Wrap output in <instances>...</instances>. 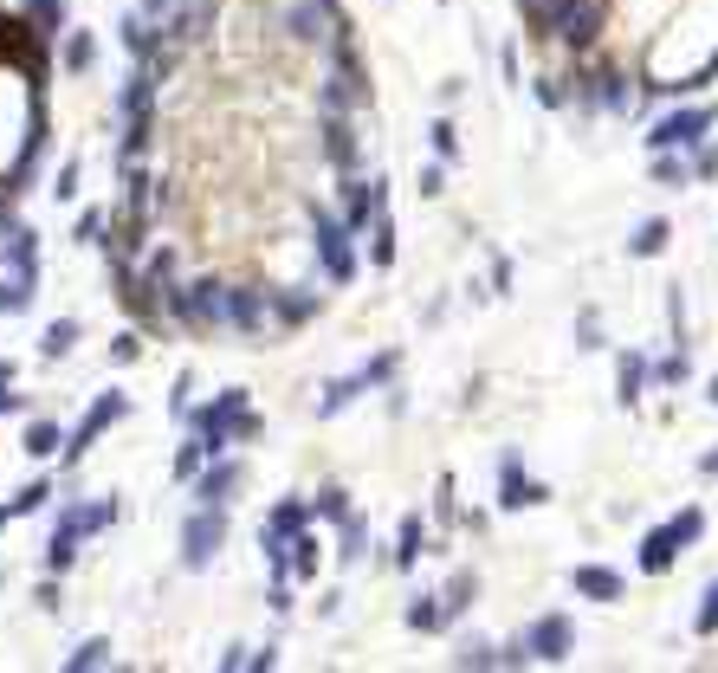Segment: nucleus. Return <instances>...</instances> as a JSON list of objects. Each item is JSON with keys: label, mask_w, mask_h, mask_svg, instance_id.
Returning a JSON list of instances; mask_svg holds the SVG:
<instances>
[{"label": "nucleus", "mask_w": 718, "mask_h": 673, "mask_svg": "<svg viewBox=\"0 0 718 673\" xmlns=\"http://www.w3.org/2000/svg\"><path fill=\"white\" fill-rule=\"evenodd\" d=\"M376 214H382V182H356V175H343V227L363 233Z\"/></svg>", "instance_id": "nucleus-12"}, {"label": "nucleus", "mask_w": 718, "mask_h": 673, "mask_svg": "<svg viewBox=\"0 0 718 673\" xmlns=\"http://www.w3.org/2000/svg\"><path fill=\"white\" fill-rule=\"evenodd\" d=\"M544 499H550V486L524 473L518 453H505L499 460V512H524V505H544Z\"/></svg>", "instance_id": "nucleus-9"}, {"label": "nucleus", "mask_w": 718, "mask_h": 673, "mask_svg": "<svg viewBox=\"0 0 718 673\" xmlns=\"http://www.w3.org/2000/svg\"><path fill=\"white\" fill-rule=\"evenodd\" d=\"M699 473H706V479H718V447L706 453V460H699Z\"/></svg>", "instance_id": "nucleus-53"}, {"label": "nucleus", "mask_w": 718, "mask_h": 673, "mask_svg": "<svg viewBox=\"0 0 718 673\" xmlns=\"http://www.w3.org/2000/svg\"><path fill=\"white\" fill-rule=\"evenodd\" d=\"M324 156H330V169L356 175V130H350V117H330L324 111Z\"/></svg>", "instance_id": "nucleus-17"}, {"label": "nucleus", "mask_w": 718, "mask_h": 673, "mask_svg": "<svg viewBox=\"0 0 718 673\" xmlns=\"http://www.w3.org/2000/svg\"><path fill=\"white\" fill-rule=\"evenodd\" d=\"M104 661H110V641H85V648H78L65 667H72V673H85V667H104Z\"/></svg>", "instance_id": "nucleus-45"}, {"label": "nucleus", "mask_w": 718, "mask_h": 673, "mask_svg": "<svg viewBox=\"0 0 718 673\" xmlns=\"http://www.w3.org/2000/svg\"><path fill=\"white\" fill-rule=\"evenodd\" d=\"M311 221H317V266H324V279H330V285H350V279H356V246H350L343 214L311 208Z\"/></svg>", "instance_id": "nucleus-3"}, {"label": "nucleus", "mask_w": 718, "mask_h": 673, "mask_svg": "<svg viewBox=\"0 0 718 673\" xmlns=\"http://www.w3.org/2000/svg\"><path fill=\"white\" fill-rule=\"evenodd\" d=\"M330 13H337V0H292V7H285V33H292L298 46H324Z\"/></svg>", "instance_id": "nucleus-11"}, {"label": "nucleus", "mask_w": 718, "mask_h": 673, "mask_svg": "<svg viewBox=\"0 0 718 673\" xmlns=\"http://www.w3.org/2000/svg\"><path fill=\"white\" fill-rule=\"evenodd\" d=\"M647 382H654V363H647L641 350H621V363H615V395H621V408L641 402Z\"/></svg>", "instance_id": "nucleus-15"}, {"label": "nucleus", "mask_w": 718, "mask_h": 673, "mask_svg": "<svg viewBox=\"0 0 718 673\" xmlns=\"http://www.w3.org/2000/svg\"><path fill=\"white\" fill-rule=\"evenodd\" d=\"M602 26H609V0H563L557 20H550V39L570 52H589L602 39Z\"/></svg>", "instance_id": "nucleus-2"}, {"label": "nucleus", "mask_w": 718, "mask_h": 673, "mask_svg": "<svg viewBox=\"0 0 718 673\" xmlns=\"http://www.w3.org/2000/svg\"><path fill=\"white\" fill-rule=\"evenodd\" d=\"M447 622H453V615H447V602H440V596H414L408 602V628H414V635H440Z\"/></svg>", "instance_id": "nucleus-26"}, {"label": "nucleus", "mask_w": 718, "mask_h": 673, "mask_svg": "<svg viewBox=\"0 0 718 673\" xmlns=\"http://www.w3.org/2000/svg\"><path fill=\"white\" fill-rule=\"evenodd\" d=\"M0 415H26V402H20V395L7 389V382H0Z\"/></svg>", "instance_id": "nucleus-52"}, {"label": "nucleus", "mask_w": 718, "mask_h": 673, "mask_svg": "<svg viewBox=\"0 0 718 673\" xmlns=\"http://www.w3.org/2000/svg\"><path fill=\"white\" fill-rule=\"evenodd\" d=\"M91 59H98V39H91V33L65 39V72H91Z\"/></svg>", "instance_id": "nucleus-35"}, {"label": "nucleus", "mask_w": 718, "mask_h": 673, "mask_svg": "<svg viewBox=\"0 0 718 673\" xmlns=\"http://www.w3.org/2000/svg\"><path fill=\"white\" fill-rule=\"evenodd\" d=\"M214 441H207V434H195V441H188L182 453H175V486H188V479H201L207 473V460H214Z\"/></svg>", "instance_id": "nucleus-25"}, {"label": "nucleus", "mask_w": 718, "mask_h": 673, "mask_svg": "<svg viewBox=\"0 0 718 673\" xmlns=\"http://www.w3.org/2000/svg\"><path fill=\"white\" fill-rule=\"evenodd\" d=\"M72 240H78V246H98V240H104V214L85 208V214H78V227H72Z\"/></svg>", "instance_id": "nucleus-44"}, {"label": "nucleus", "mask_w": 718, "mask_h": 673, "mask_svg": "<svg viewBox=\"0 0 718 673\" xmlns=\"http://www.w3.org/2000/svg\"><path fill=\"white\" fill-rule=\"evenodd\" d=\"M207 26H214V7H182V13H169V46H201L207 39Z\"/></svg>", "instance_id": "nucleus-19"}, {"label": "nucleus", "mask_w": 718, "mask_h": 673, "mask_svg": "<svg viewBox=\"0 0 718 673\" xmlns=\"http://www.w3.org/2000/svg\"><path fill=\"white\" fill-rule=\"evenodd\" d=\"M395 369H402V356H395V350H382L376 363H363L356 376H337V382H324V402H317V415H337V408H350V402H356L363 389H382V382H389Z\"/></svg>", "instance_id": "nucleus-6"}, {"label": "nucleus", "mask_w": 718, "mask_h": 673, "mask_svg": "<svg viewBox=\"0 0 718 673\" xmlns=\"http://www.w3.org/2000/svg\"><path fill=\"white\" fill-rule=\"evenodd\" d=\"M117 104H123V117H130V123H136V117H149V104H156V72H143V65H136Z\"/></svg>", "instance_id": "nucleus-23"}, {"label": "nucleus", "mask_w": 718, "mask_h": 673, "mask_svg": "<svg viewBox=\"0 0 718 673\" xmlns=\"http://www.w3.org/2000/svg\"><path fill=\"white\" fill-rule=\"evenodd\" d=\"M220 544H227V505H201V512L182 525V563L188 570H207Z\"/></svg>", "instance_id": "nucleus-5"}, {"label": "nucleus", "mask_w": 718, "mask_h": 673, "mask_svg": "<svg viewBox=\"0 0 718 673\" xmlns=\"http://www.w3.org/2000/svg\"><path fill=\"white\" fill-rule=\"evenodd\" d=\"M317 311H324V292H305V285H292V292H272V318H279V324H311Z\"/></svg>", "instance_id": "nucleus-18"}, {"label": "nucleus", "mask_w": 718, "mask_h": 673, "mask_svg": "<svg viewBox=\"0 0 718 673\" xmlns=\"http://www.w3.org/2000/svg\"><path fill=\"white\" fill-rule=\"evenodd\" d=\"M123 415H130V395H123V389H104V395H98V402H91V415H85V421H78V428H72V434H65V460H85V453H91V447H98V441H104V434H110V428H117V421H123Z\"/></svg>", "instance_id": "nucleus-4"}, {"label": "nucleus", "mask_w": 718, "mask_h": 673, "mask_svg": "<svg viewBox=\"0 0 718 673\" xmlns=\"http://www.w3.org/2000/svg\"><path fill=\"white\" fill-rule=\"evenodd\" d=\"M712 123H718V104H680V111H667L647 130V156L654 149H699L712 136Z\"/></svg>", "instance_id": "nucleus-1"}, {"label": "nucleus", "mask_w": 718, "mask_h": 673, "mask_svg": "<svg viewBox=\"0 0 718 673\" xmlns=\"http://www.w3.org/2000/svg\"><path fill=\"white\" fill-rule=\"evenodd\" d=\"M26 285H33V279H20V272H7V279H0V318L26 311Z\"/></svg>", "instance_id": "nucleus-40"}, {"label": "nucleus", "mask_w": 718, "mask_h": 673, "mask_svg": "<svg viewBox=\"0 0 718 673\" xmlns=\"http://www.w3.org/2000/svg\"><path fill=\"white\" fill-rule=\"evenodd\" d=\"M570 589L583 602H621V589H628V583H621V570H609V563H576Z\"/></svg>", "instance_id": "nucleus-13"}, {"label": "nucleus", "mask_w": 718, "mask_h": 673, "mask_svg": "<svg viewBox=\"0 0 718 673\" xmlns=\"http://www.w3.org/2000/svg\"><path fill=\"white\" fill-rule=\"evenodd\" d=\"M693 175H699V182H712V175H718V143H699L693 149Z\"/></svg>", "instance_id": "nucleus-47"}, {"label": "nucleus", "mask_w": 718, "mask_h": 673, "mask_svg": "<svg viewBox=\"0 0 718 673\" xmlns=\"http://www.w3.org/2000/svg\"><path fill=\"white\" fill-rule=\"evenodd\" d=\"M220 292H227L220 279L175 285V292H169V311H175L182 324H195V331H214V324H220Z\"/></svg>", "instance_id": "nucleus-7"}, {"label": "nucleus", "mask_w": 718, "mask_h": 673, "mask_svg": "<svg viewBox=\"0 0 718 673\" xmlns=\"http://www.w3.org/2000/svg\"><path fill=\"white\" fill-rule=\"evenodd\" d=\"M680 551H686V538L673 531V518H667V525H654V531L641 538V570H647V576H667L673 563H680Z\"/></svg>", "instance_id": "nucleus-14"}, {"label": "nucleus", "mask_w": 718, "mask_h": 673, "mask_svg": "<svg viewBox=\"0 0 718 673\" xmlns=\"http://www.w3.org/2000/svg\"><path fill=\"white\" fill-rule=\"evenodd\" d=\"M136 356H143V337L136 331H123L117 343H110V363H136Z\"/></svg>", "instance_id": "nucleus-48"}, {"label": "nucleus", "mask_w": 718, "mask_h": 673, "mask_svg": "<svg viewBox=\"0 0 718 673\" xmlns=\"http://www.w3.org/2000/svg\"><path fill=\"white\" fill-rule=\"evenodd\" d=\"M473 596H479V570H453V576H447V589H440V602H447L453 622L473 609Z\"/></svg>", "instance_id": "nucleus-27"}, {"label": "nucleus", "mask_w": 718, "mask_h": 673, "mask_svg": "<svg viewBox=\"0 0 718 673\" xmlns=\"http://www.w3.org/2000/svg\"><path fill=\"white\" fill-rule=\"evenodd\" d=\"M421 544H427V525L421 518H402V538H395V570H414V563H421Z\"/></svg>", "instance_id": "nucleus-30"}, {"label": "nucleus", "mask_w": 718, "mask_h": 673, "mask_svg": "<svg viewBox=\"0 0 718 673\" xmlns=\"http://www.w3.org/2000/svg\"><path fill=\"white\" fill-rule=\"evenodd\" d=\"M59 447H65L59 421H26V460H52Z\"/></svg>", "instance_id": "nucleus-29"}, {"label": "nucleus", "mask_w": 718, "mask_h": 673, "mask_svg": "<svg viewBox=\"0 0 718 673\" xmlns=\"http://www.w3.org/2000/svg\"><path fill=\"white\" fill-rule=\"evenodd\" d=\"M524 648H531V661H570V648H576V622L570 615H537L531 628H524Z\"/></svg>", "instance_id": "nucleus-8"}, {"label": "nucleus", "mask_w": 718, "mask_h": 673, "mask_svg": "<svg viewBox=\"0 0 718 673\" xmlns=\"http://www.w3.org/2000/svg\"><path fill=\"white\" fill-rule=\"evenodd\" d=\"M46 499H52V479H33V486H20L7 505H13V518H26V512H39Z\"/></svg>", "instance_id": "nucleus-37"}, {"label": "nucleus", "mask_w": 718, "mask_h": 673, "mask_svg": "<svg viewBox=\"0 0 718 673\" xmlns=\"http://www.w3.org/2000/svg\"><path fill=\"white\" fill-rule=\"evenodd\" d=\"M686 376H693V356H686V343H680L673 356H660V363H654V382H660V389H680Z\"/></svg>", "instance_id": "nucleus-32"}, {"label": "nucleus", "mask_w": 718, "mask_h": 673, "mask_svg": "<svg viewBox=\"0 0 718 673\" xmlns=\"http://www.w3.org/2000/svg\"><path fill=\"white\" fill-rule=\"evenodd\" d=\"M317 518H350V492L324 486V492H317Z\"/></svg>", "instance_id": "nucleus-43"}, {"label": "nucleus", "mask_w": 718, "mask_h": 673, "mask_svg": "<svg viewBox=\"0 0 718 673\" xmlns=\"http://www.w3.org/2000/svg\"><path fill=\"white\" fill-rule=\"evenodd\" d=\"M162 39H169V33H156V26H143L136 13L123 20V52H130L136 65H149V59H156V52H162Z\"/></svg>", "instance_id": "nucleus-22"}, {"label": "nucleus", "mask_w": 718, "mask_h": 673, "mask_svg": "<svg viewBox=\"0 0 718 673\" xmlns=\"http://www.w3.org/2000/svg\"><path fill=\"white\" fill-rule=\"evenodd\" d=\"M440 188H447V169H440V162H427V169H421V195H440Z\"/></svg>", "instance_id": "nucleus-49"}, {"label": "nucleus", "mask_w": 718, "mask_h": 673, "mask_svg": "<svg viewBox=\"0 0 718 673\" xmlns=\"http://www.w3.org/2000/svg\"><path fill=\"white\" fill-rule=\"evenodd\" d=\"M693 635L699 641H712L718 635V576L706 583V596H699V615H693Z\"/></svg>", "instance_id": "nucleus-34"}, {"label": "nucleus", "mask_w": 718, "mask_h": 673, "mask_svg": "<svg viewBox=\"0 0 718 673\" xmlns=\"http://www.w3.org/2000/svg\"><path fill=\"white\" fill-rule=\"evenodd\" d=\"M673 531H680V538H686V551H693V544L706 538V512H699V505H686V512H673Z\"/></svg>", "instance_id": "nucleus-42"}, {"label": "nucleus", "mask_w": 718, "mask_h": 673, "mask_svg": "<svg viewBox=\"0 0 718 673\" xmlns=\"http://www.w3.org/2000/svg\"><path fill=\"white\" fill-rule=\"evenodd\" d=\"M72 343H78V318H59V324H46V343H39V356H46V363H59Z\"/></svg>", "instance_id": "nucleus-31"}, {"label": "nucleus", "mask_w": 718, "mask_h": 673, "mask_svg": "<svg viewBox=\"0 0 718 673\" xmlns=\"http://www.w3.org/2000/svg\"><path fill=\"white\" fill-rule=\"evenodd\" d=\"M317 563H324V557H317V538H292V576H298V583H311Z\"/></svg>", "instance_id": "nucleus-38"}, {"label": "nucleus", "mask_w": 718, "mask_h": 673, "mask_svg": "<svg viewBox=\"0 0 718 673\" xmlns=\"http://www.w3.org/2000/svg\"><path fill=\"white\" fill-rule=\"evenodd\" d=\"M39 609H59V570H52L46 583H39Z\"/></svg>", "instance_id": "nucleus-51"}, {"label": "nucleus", "mask_w": 718, "mask_h": 673, "mask_svg": "<svg viewBox=\"0 0 718 673\" xmlns=\"http://www.w3.org/2000/svg\"><path fill=\"white\" fill-rule=\"evenodd\" d=\"M537 104H544V111H563V104H576V91H570V78H537Z\"/></svg>", "instance_id": "nucleus-36"}, {"label": "nucleus", "mask_w": 718, "mask_h": 673, "mask_svg": "<svg viewBox=\"0 0 718 673\" xmlns=\"http://www.w3.org/2000/svg\"><path fill=\"white\" fill-rule=\"evenodd\" d=\"M706 402H712V408H718V376H712V382H706Z\"/></svg>", "instance_id": "nucleus-54"}, {"label": "nucleus", "mask_w": 718, "mask_h": 673, "mask_svg": "<svg viewBox=\"0 0 718 673\" xmlns=\"http://www.w3.org/2000/svg\"><path fill=\"white\" fill-rule=\"evenodd\" d=\"M369 259H376V266H395V221L389 214H376V246H369Z\"/></svg>", "instance_id": "nucleus-41"}, {"label": "nucleus", "mask_w": 718, "mask_h": 673, "mask_svg": "<svg viewBox=\"0 0 718 673\" xmlns=\"http://www.w3.org/2000/svg\"><path fill=\"white\" fill-rule=\"evenodd\" d=\"M427 143H434L440 162H460V130H453V117H434V123H427Z\"/></svg>", "instance_id": "nucleus-33"}, {"label": "nucleus", "mask_w": 718, "mask_h": 673, "mask_svg": "<svg viewBox=\"0 0 718 673\" xmlns=\"http://www.w3.org/2000/svg\"><path fill=\"white\" fill-rule=\"evenodd\" d=\"M266 311H272V292H253V285H227V292H220V324H233V331H246V337L266 324Z\"/></svg>", "instance_id": "nucleus-10"}, {"label": "nucleus", "mask_w": 718, "mask_h": 673, "mask_svg": "<svg viewBox=\"0 0 718 673\" xmlns=\"http://www.w3.org/2000/svg\"><path fill=\"white\" fill-rule=\"evenodd\" d=\"M647 175H654L660 188H686V182H699V175H693V156H686V149H654Z\"/></svg>", "instance_id": "nucleus-20"}, {"label": "nucleus", "mask_w": 718, "mask_h": 673, "mask_svg": "<svg viewBox=\"0 0 718 673\" xmlns=\"http://www.w3.org/2000/svg\"><path fill=\"white\" fill-rule=\"evenodd\" d=\"M78 538H85V531H78L72 525V518H59V531H52V544H46V570H72V563H78Z\"/></svg>", "instance_id": "nucleus-24"}, {"label": "nucleus", "mask_w": 718, "mask_h": 673, "mask_svg": "<svg viewBox=\"0 0 718 673\" xmlns=\"http://www.w3.org/2000/svg\"><path fill=\"white\" fill-rule=\"evenodd\" d=\"M667 240H673V221H667V214H654V221H641V227L628 233V253L634 259H654V253H667Z\"/></svg>", "instance_id": "nucleus-21"}, {"label": "nucleus", "mask_w": 718, "mask_h": 673, "mask_svg": "<svg viewBox=\"0 0 718 673\" xmlns=\"http://www.w3.org/2000/svg\"><path fill=\"white\" fill-rule=\"evenodd\" d=\"M453 667H499V648H492V641H460Z\"/></svg>", "instance_id": "nucleus-39"}, {"label": "nucleus", "mask_w": 718, "mask_h": 673, "mask_svg": "<svg viewBox=\"0 0 718 673\" xmlns=\"http://www.w3.org/2000/svg\"><path fill=\"white\" fill-rule=\"evenodd\" d=\"M576 343H583V350H602V318H596V311L576 318Z\"/></svg>", "instance_id": "nucleus-46"}, {"label": "nucleus", "mask_w": 718, "mask_h": 673, "mask_svg": "<svg viewBox=\"0 0 718 673\" xmlns=\"http://www.w3.org/2000/svg\"><path fill=\"white\" fill-rule=\"evenodd\" d=\"M363 551H369V525H363V512L337 518V557H343V563H363Z\"/></svg>", "instance_id": "nucleus-28"}, {"label": "nucleus", "mask_w": 718, "mask_h": 673, "mask_svg": "<svg viewBox=\"0 0 718 673\" xmlns=\"http://www.w3.org/2000/svg\"><path fill=\"white\" fill-rule=\"evenodd\" d=\"M52 195H59V201L78 195V162H65V169H59V188H52Z\"/></svg>", "instance_id": "nucleus-50"}, {"label": "nucleus", "mask_w": 718, "mask_h": 673, "mask_svg": "<svg viewBox=\"0 0 718 673\" xmlns=\"http://www.w3.org/2000/svg\"><path fill=\"white\" fill-rule=\"evenodd\" d=\"M240 479H246V466L220 460V466H207V473L195 479V499H201V505H227L233 492H240Z\"/></svg>", "instance_id": "nucleus-16"}]
</instances>
